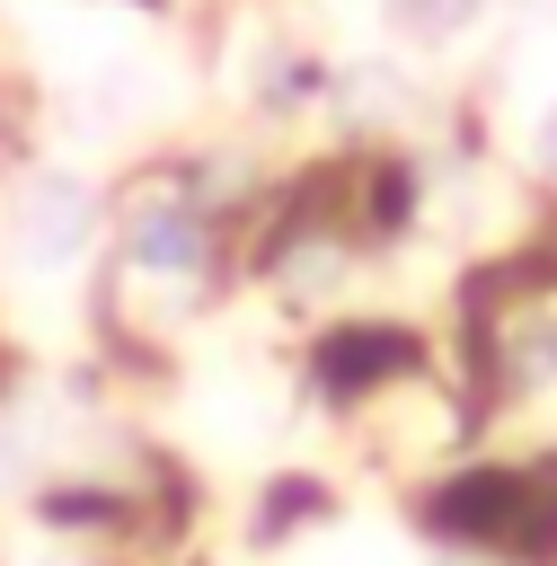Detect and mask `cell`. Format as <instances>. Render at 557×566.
<instances>
[{
	"mask_svg": "<svg viewBox=\"0 0 557 566\" xmlns=\"http://www.w3.org/2000/svg\"><path fill=\"white\" fill-rule=\"evenodd\" d=\"M88 239V186L80 177H35L27 203H18V248L27 265H71Z\"/></svg>",
	"mask_w": 557,
	"mask_h": 566,
	"instance_id": "obj_1",
	"label": "cell"
},
{
	"mask_svg": "<svg viewBox=\"0 0 557 566\" xmlns=\"http://www.w3.org/2000/svg\"><path fill=\"white\" fill-rule=\"evenodd\" d=\"M133 265H141V274H195V265H203V221H195L186 203H150V212L133 221Z\"/></svg>",
	"mask_w": 557,
	"mask_h": 566,
	"instance_id": "obj_2",
	"label": "cell"
},
{
	"mask_svg": "<svg viewBox=\"0 0 557 566\" xmlns=\"http://www.w3.org/2000/svg\"><path fill=\"white\" fill-rule=\"evenodd\" d=\"M539 159H548V168H557V97H548V106H539Z\"/></svg>",
	"mask_w": 557,
	"mask_h": 566,
	"instance_id": "obj_3",
	"label": "cell"
}]
</instances>
